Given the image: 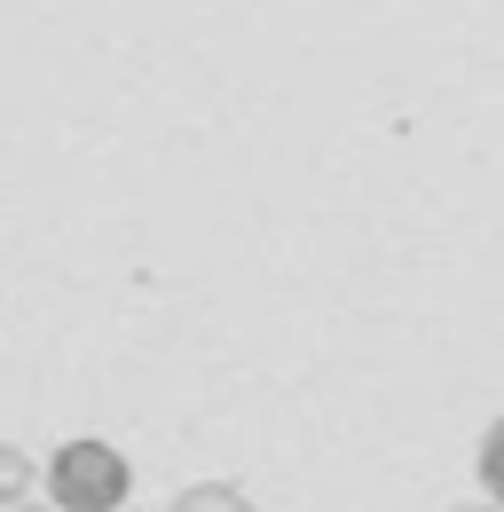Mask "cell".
<instances>
[{
	"label": "cell",
	"instance_id": "1",
	"mask_svg": "<svg viewBox=\"0 0 504 512\" xmlns=\"http://www.w3.org/2000/svg\"><path fill=\"white\" fill-rule=\"evenodd\" d=\"M134 497V465L103 434H79L48 457V505L56 512H119Z\"/></svg>",
	"mask_w": 504,
	"mask_h": 512
},
{
	"label": "cell",
	"instance_id": "2",
	"mask_svg": "<svg viewBox=\"0 0 504 512\" xmlns=\"http://www.w3.org/2000/svg\"><path fill=\"white\" fill-rule=\"evenodd\" d=\"M48 481V465L32 457V449H16V442H0V512H24L32 505V489Z\"/></svg>",
	"mask_w": 504,
	"mask_h": 512
},
{
	"label": "cell",
	"instance_id": "3",
	"mask_svg": "<svg viewBox=\"0 0 504 512\" xmlns=\"http://www.w3.org/2000/svg\"><path fill=\"white\" fill-rule=\"evenodd\" d=\"M166 512H260V505H252L237 481H189V489L166 497Z\"/></svg>",
	"mask_w": 504,
	"mask_h": 512
},
{
	"label": "cell",
	"instance_id": "4",
	"mask_svg": "<svg viewBox=\"0 0 504 512\" xmlns=\"http://www.w3.org/2000/svg\"><path fill=\"white\" fill-rule=\"evenodd\" d=\"M473 473H481V497L504 505V410L481 426V449H473Z\"/></svg>",
	"mask_w": 504,
	"mask_h": 512
},
{
	"label": "cell",
	"instance_id": "5",
	"mask_svg": "<svg viewBox=\"0 0 504 512\" xmlns=\"http://www.w3.org/2000/svg\"><path fill=\"white\" fill-rule=\"evenodd\" d=\"M441 512H504V505H489V497H481V505H441Z\"/></svg>",
	"mask_w": 504,
	"mask_h": 512
},
{
	"label": "cell",
	"instance_id": "6",
	"mask_svg": "<svg viewBox=\"0 0 504 512\" xmlns=\"http://www.w3.org/2000/svg\"><path fill=\"white\" fill-rule=\"evenodd\" d=\"M24 512H56V505H24Z\"/></svg>",
	"mask_w": 504,
	"mask_h": 512
}]
</instances>
